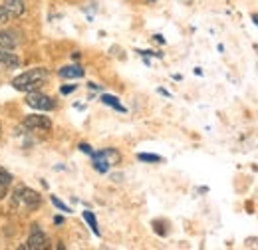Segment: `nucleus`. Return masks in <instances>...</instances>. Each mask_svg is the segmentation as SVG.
Segmentation results:
<instances>
[{
	"label": "nucleus",
	"mask_w": 258,
	"mask_h": 250,
	"mask_svg": "<svg viewBox=\"0 0 258 250\" xmlns=\"http://www.w3.org/2000/svg\"><path fill=\"white\" fill-rule=\"evenodd\" d=\"M4 8L8 10V14L12 18H18L24 14L26 6H24V0H4Z\"/></svg>",
	"instance_id": "7"
},
{
	"label": "nucleus",
	"mask_w": 258,
	"mask_h": 250,
	"mask_svg": "<svg viewBox=\"0 0 258 250\" xmlns=\"http://www.w3.org/2000/svg\"><path fill=\"white\" fill-rule=\"evenodd\" d=\"M84 219H86V222L90 224V228L94 230V234H96V236H99V228H97V220H96V217H94V213L86 211V213H84Z\"/></svg>",
	"instance_id": "13"
},
{
	"label": "nucleus",
	"mask_w": 258,
	"mask_h": 250,
	"mask_svg": "<svg viewBox=\"0 0 258 250\" xmlns=\"http://www.w3.org/2000/svg\"><path fill=\"white\" fill-rule=\"evenodd\" d=\"M252 22H254V24L258 26V14H254V16H252Z\"/></svg>",
	"instance_id": "21"
},
{
	"label": "nucleus",
	"mask_w": 258,
	"mask_h": 250,
	"mask_svg": "<svg viewBox=\"0 0 258 250\" xmlns=\"http://www.w3.org/2000/svg\"><path fill=\"white\" fill-rule=\"evenodd\" d=\"M20 66V58L12 52V50H6V48H0V68L4 70H14Z\"/></svg>",
	"instance_id": "6"
},
{
	"label": "nucleus",
	"mask_w": 258,
	"mask_h": 250,
	"mask_svg": "<svg viewBox=\"0 0 258 250\" xmlns=\"http://www.w3.org/2000/svg\"><path fill=\"white\" fill-rule=\"evenodd\" d=\"M24 248H26V250H46V248H50V240H48V236H46V234L40 230V226H38V224H32V234L28 236V240H26Z\"/></svg>",
	"instance_id": "4"
},
{
	"label": "nucleus",
	"mask_w": 258,
	"mask_h": 250,
	"mask_svg": "<svg viewBox=\"0 0 258 250\" xmlns=\"http://www.w3.org/2000/svg\"><path fill=\"white\" fill-rule=\"evenodd\" d=\"M54 222H56V224H62V222H64V219H62V217H56V219H54Z\"/></svg>",
	"instance_id": "20"
},
{
	"label": "nucleus",
	"mask_w": 258,
	"mask_h": 250,
	"mask_svg": "<svg viewBox=\"0 0 258 250\" xmlns=\"http://www.w3.org/2000/svg\"><path fill=\"white\" fill-rule=\"evenodd\" d=\"M137 159H139V161H143V163H161L163 161L159 155H151V153H139Z\"/></svg>",
	"instance_id": "14"
},
{
	"label": "nucleus",
	"mask_w": 258,
	"mask_h": 250,
	"mask_svg": "<svg viewBox=\"0 0 258 250\" xmlns=\"http://www.w3.org/2000/svg\"><path fill=\"white\" fill-rule=\"evenodd\" d=\"M40 203H42L40 193L28 187H18L12 195V205L14 209H20V211H36Z\"/></svg>",
	"instance_id": "2"
},
{
	"label": "nucleus",
	"mask_w": 258,
	"mask_h": 250,
	"mask_svg": "<svg viewBox=\"0 0 258 250\" xmlns=\"http://www.w3.org/2000/svg\"><path fill=\"white\" fill-rule=\"evenodd\" d=\"M80 149H82L84 153H88V155H92V153H94V151H92V147H90V145H86V143H82V145H80Z\"/></svg>",
	"instance_id": "18"
},
{
	"label": "nucleus",
	"mask_w": 258,
	"mask_h": 250,
	"mask_svg": "<svg viewBox=\"0 0 258 250\" xmlns=\"http://www.w3.org/2000/svg\"><path fill=\"white\" fill-rule=\"evenodd\" d=\"M48 76H50V74H48L46 68H32V70H28V72L16 76V78L12 80V86H14L18 92H36V90H40V88L46 84Z\"/></svg>",
	"instance_id": "1"
},
{
	"label": "nucleus",
	"mask_w": 258,
	"mask_h": 250,
	"mask_svg": "<svg viewBox=\"0 0 258 250\" xmlns=\"http://www.w3.org/2000/svg\"><path fill=\"white\" fill-rule=\"evenodd\" d=\"M52 205L56 207V209H60V211H64V213H70V207H66L64 203L58 199V197H52Z\"/></svg>",
	"instance_id": "15"
},
{
	"label": "nucleus",
	"mask_w": 258,
	"mask_h": 250,
	"mask_svg": "<svg viewBox=\"0 0 258 250\" xmlns=\"http://www.w3.org/2000/svg\"><path fill=\"white\" fill-rule=\"evenodd\" d=\"M10 18H12V16L8 14V10H6L4 6H0V26H2V24H6Z\"/></svg>",
	"instance_id": "16"
},
{
	"label": "nucleus",
	"mask_w": 258,
	"mask_h": 250,
	"mask_svg": "<svg viewBox=\"0 0 258 250\" xmlns=\"http://www.w3.org/2000/svg\"><path fill=\"white\" fill-rule=\"evenodd\" d=\"M153 226H155V230H157V232H159L161 236H165V234H167V232L163 230V222H159V220H155V222H153Z\"/></svg>",
	"instance_id": "17"
},
{
	"label": "nucleus",
	"mask_w": 258,
	"mask_h": 250,
	"mask_svg": "<svg viewBox=\"0 0 258 250\" xmlns=\"http://www.w3.org/2000/svg\"><path fill=\"white\" fill-rule=\"evenodd\" d=\"M99 155L105 159V163L109 165V167H113V165H117L119 161H121V155L113 149V147H109V149H103V151H99Z\"/></svg>",
	"instance_id": "11"
},
{
	"label": "nucleus",
	"mask_w": 258,
	"mask_h": 250,
	"mask_svg": "<svg viewBox=\"0 0 258 250\" xmlns=\"http://www.w3.org/2000/svg\"><path fill=\"white\" fill-rule=\"evenodd\" d=\"M26 103H28L30 107H34V109H38V111H52V109L56 107V101H54L50 95L40 94L38 90H36V92H28Z\"/></svg>",
	"instance_id": "3"
},
{
	"label": "nucleus",
	"mask_w": 258,
	"mask_h": 250,
	"mask_svg": "<svg viewBox=\"0 0 258 250\" xmlns=\"http://www.w3.org/2000/svg\"><path fill=\"white\" fill-rule=\"evenodd\" d=\"M22 125L26 127V129H30V131H50L52 129V121H50V117H46V115H26L24 117V121Z\"/></svg>",
	"instance_id": "5"
},
{
	"label": "nucleus",
	"mask_w": 258,
	"mask_h": 250,
	"mask_svg": "<svg viewBox=\"0 0 258 250\" xmlns=\"http://www.w3.org/2000/svg\"><path fill=\"white\" fill-rule=\"evenodd\" d=\"M101 101H103L105 105H111V107H113V109H117V111H125V107L119 103V99H117L115 95L103 94V95H101Z\"/></svg>",
	"instance_id": "12"
},
{
	"label": "nucleus",
	"mask_w": 258,
	"mask_h": 250,
	"mask_svg": "<svg viewBox=\"0 0 258 250\" xmlns=\"http://www.w3.org/2000/svg\"><path fill=\"white\" fill-rule=\"evenodd\" d=\"M58 74H60V78H66V80H76V78L84 76V68L82 66H66Z\"/></svg>",
	"instance_id": "9"
},
{
	"label": "nucleus",
	"mask_w": 258,
	"mask_h": 250,
	"mask_svg": "<svg viewBox=\"0 0 258 250\" xmlns=\"http://www.w3.org/2000/svg\"><path fill=\"white\" fill-rule=\"evenodd\" d=\"M74 90H76V86H66V88H62V94H72Z\"/></svg>",
	"instance_id": "19"
},
{
	"label": "nucleus",
	"mask_w": 258,
	"mask_h": 250,
	"mask_svg": "<svg viewBox=\"0 0 258 250\" xmlns=\"http://www.w3.org/2000/svg\"><path fill=\"white\" fill-rule=\"evenodd\" d=\"M16 44H18L16 32H12V30H0V48L12 50V48H14Z\"/></svg>",
	"instance_id": "8"
},
{
	"label": "nucleus",
	"mask_w": 258,
	"mask_h": 250,
	"mask_svg": "<svg viewBox=\"0 0 258 250\" xmlns=\"http://www.w3.org/2000/svg\"><path fill=\"white\" fill-rule=\"evenodd\" d=\"M10 183H12V175H10L6 169H2V167H0V201L6 197Z\"/></svg>",
	"instance_id": "10"
}]
</instances>
